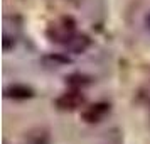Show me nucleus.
Returning a JSON list of instances; mask_svg holds the SVG:
<instances>
[{
    "label": "nucleus",
    "mask_w": 150,
    "mask_h": 144,
    "mask_svg": "<svg viewBox=\"0 0 150 144\" xmlns=\"http://www.w3.org/2000/svg\"><path fill=\"white\" fill-rule=\"evenodd\" d=\"M76 32V22L73 17H62L59 22L51 24L46 31V36L49 37V41L57 42V44H66L71 39V36Z\"/></svg>",
    "instance_id": "1"
},
{
    "label": "nucleus",
    "mask_w": 150,
    "mask_h": 144,
    "mask_svg": "<svg viewBox=\"0 0 150 144\" xmlns=\"http://www.w3.org/2000/svg\"><path fill=\"white\" fill-rule=\"evenodd\" d=\"M84 105V95L79 88H71L56 98V107L59 110H76Z\"/></svg>",
    "instance_id": "2"
},
{
    "label": "nucleus",
    "mask_w": 150,
    "mask_h": 144,
    "mask_svg": "<svg viewBox=\"0 0 150 144\" xmlns=\"http://www.w3.org/2000/svg\"><path fill=\"white\" fill-rule=\"evenodd\" d=\"M110 112V103L106 102H96L81 110V119L88 124H98L101 122L105 115Z\"/></svg>",
    "instance_id": "3"
},
{
    "label": "nucleus",
    "mask_w": 150,
    "mask_h": 144,
    "mask_svg": "<svg viewBox=\"0 0 150 144\" xmlns=\"http://www.w3.org/2000/svg\"><path fill=\"white\" fill-rule=\"evenodd\" d=\"M89 46H91V39H89L88 34H83V32H74L71 36V39L64 44V48L68 49L69 53H73V54L86 53Z\"/></svg>",
    "instance_id": "4"
},
{
    "label": "nucleus",
    "mask_w": 150,
    "mask_h": 144,
    "mask_svg": "<svg viewBox=\"0 0 150 144\" xmlns=\"http://www.w3.org/2000/svg\"><path fill=\"white\" fill-rule=\"evenodd\" d=\"M4 95L7 98H14V100H29L35 95V92L29 85H24V83H12L8 85Z\"/></svg>",
    "instance_id": "5"
},
{
    "label": "nucleus",
    "mask_w": 150,
    "mask_h": 144,
    "mask_svg": "<svg viewBox=\"0 0 150 144\" xmlns=\"http://www.w3.org/2000/svg\"><path fill=\"white\" fill-rule=\"evenodd\" d=\"M41 61L44 66L47 68H61V66H68L71 64V58H68L62 53H49V54H44L41 58Z\"/></svg>",
    "instance_id": "6"
},
{
    "label": "nucleus",
    "mask_w": 150,
    "mask_h": 144,
    "mask_svg": "<svg viewBox=\"0 0 150 144\" xmlns=\"http://www.w3.org/2000/svg\"><path fill=\"white\" fill-rule=\"evenodd\" d=\"M66 83H68L71 88H84V87H88L89 83H91V78L86 75H83V73H73V75L66 76Z\"/></svg>",
    "instance_id": "7"
},
{
    "label": "nucleus",
    "mask_w": 150,
    "mask_h": 144,
    "mask_svg": "<svg viewBox=\"0 0 150 144\" xmlns=\"http://www.w3.org/2000/svg\"><path fill=\"white\" fill-rule=\"evenodd\" d=\"M145 26H147V29L150 31V14H147V17H145Z\"/></svg>",
    "instance_id": "8"
}]
</instances>
